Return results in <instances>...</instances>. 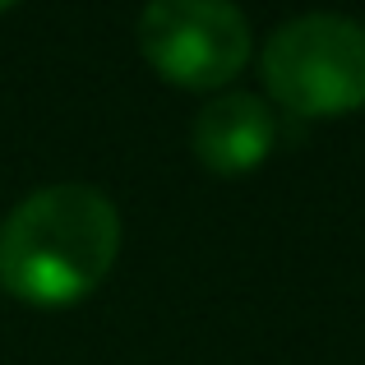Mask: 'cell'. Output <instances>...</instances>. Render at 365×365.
Wrapping results in <instances>:
<instances>
[{
  "instance_id": "3",
  "label": "cell",
  "mask_w": 365,
  "mask_h": 365,
  "mask_svg": "<svg viewBox=\"0 0 365 365\" xmlns=\"http://www.w3.org/2000/svg\"><path fill=\"white\" fill-rule=\"evenodd\" d=\"M139 51L176 88L217 93L250 65L255 33L236 0H148Z\"/></svg>"
},
{
  "instance_id": "2",
  "label": "cell",
  "mask_w": 365,
  "mask_h": 365,
  "mask_svg": "<svg viewBox=\"0 0 365 365\" xmlns=\"http://www.w3.org/2000/svg\"><path fill=\"white\" fill-rule=\"evenodd\" d=\"M264 83L282 111L333 120L365 107V24L347 14H296L264 42Z\"/></svg>"
},
{
  "instance_id": "4",
  "label": "cell",
  "mask_w": 365,
  "mask_h": 365,
  "mask_svg": "<svg viewBox=\"0 0 365 365\" xmlns=\"http://www.w3.org/2000/svg\"><path fill=\"white\" fill-rule=\"evenodd\" d=\"M195 158L217 176H245L264 167L277 143V116L255 93H217L195 116Z\"/></svg>"
},
{
  "instance_id": "1",
  "label": "cell",
  "mask_w": 365,
  "mask_h": 365,
  "mask_svg": "<svg viewBox=\"0 0 365 365\" xmlns=\"http://www.w3.org/2000/svg\"><path fill=\"white\" fill-rule=\"evenodd\" d=\"M120 255V213L98 185H42L0 222V287L61 310L102 287Z\"/></svg>"
},
{
  "instance_id": "5",
  "label": "cell",
  "mask_w": 365,
  "mask_h": 365,
  "mask_svg": "<svg viewBox=\"0 0 365 365\" xmlns=\"http://www.w3.org/2000/svg\"><path fill=\"white\" fill-rule=\"evenodd\" d=\"M19 5V0H0V14H5V9H14Z\"/></svg>"
}]
</instances>
